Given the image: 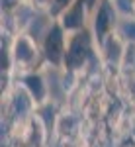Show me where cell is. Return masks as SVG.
I'll use <instances>...</instances> for the list:
<instances>
[{
    "mask_svg": "<svg viewBox=\"0 0 135 147\" xmlns=\"http://www.w3.org/2000/svg\"><path fill=\"white\" fill-rule=\"evenodd\" d=\"M98 2H100V0H86L88 8H94V6H98Z\"/></svg>",
    "mask_w": 135,
    "mask_h": 147,
    "instance_id": "10",
    "label": "cell"
},
{
    "mask_svg": "<svg viewBox=\"0 0 135 147\" xmlns=\"http://www.w3.org/2000/svg\"><path fill=\"white\" fill-rule=\"evenodd\" d=\"M24 88L28 90V94L32 96V100L35 104H43L47 100V94H49V86L45 84L43 75L39 73H32V75H26L22 79Z\"/></svg>",
    "mask_w": 135,
    "mask_h": 147,
    "instance_id": "6",
    "label": "cell"
},
{
    "mask_svg": "<svg viewBox=\"0 0 135 147\" xmlns=\"http://www.w3.org/2000/svg\"><path fill=\"white\" fill-rule=\"evenodd\" d=\"M90 53V35L86 30H82L79 34H73L69 37L67 45V55H65V67L69 71H79L86 63Z\"/></svg>",
    "mask_w": 135,
    "mask_h": 147,
    "instance_id": "4",
    "label": "cell"
},
{
    "mask_svg": "<svg viewBox=\"0 0 135 147\" xmlns=\"http://www.w3.org/2000/svg\"><path fill=\"white\" fill-rule=\"evenodd\" d=\"M133 12H135V0H133Z\"/></svg>",
    "mask_w": 135,
    "mask_h": 147,
    "instance_id": "11",
    "label": "cell"
},
{
    "mask_svg": "<svg viewBox=\"0 0 135 147\" xmlns=\"http://www.w3.org/2000/svg\"><path fill=\"white\" fill-rule=\"evenodd\" d=\"M67 34L61 28L59 22H51L43 35V55L45 59L53 65V67H61L65 65V55H67Z\"/></svg>",
    "mask_w": 135,
    "mask_h": 147,
    "instance_id": "1",
    "label": "cell"
},
{
    "mask_svg": "<svg viewBox=\"0 0 135 147\" xmlns=\"http://www.w3.org/2000/svg\"><path fill=\"white\" fill-rule=\"evenodd\" d=\"M73 2H75V0H53V2H51V8H49V16H51V18H59Z\"/></svg>",
    "mask_w": 135,
    "mask_h": 147,
    "instance_id": "9",
    "label": "cell"
},
{
    "mask_svg": "<svg viewBox=\"0 0 135 147\" xmlns=\"http://www.w3.org/2000/svg\"><path fill=\"white\" fill-rule=\"evenodd\" d=\"M125 45L124 39L120 37V34H110L104 41H102V53L104 59L112 65H122V59L125 53Z\"/></svg>",
    "mask_w": 135,
    "mask_h": 147,
    "instance_id": "7",
    "label": "cell"
},
{
    "mask_svg": "<svg viewBox=\"0 0 135 147\" xmlns=\"http://www.w3.org/2000/svg\"><path fill=\"white\" fill-rule=\"evenodd\" d=\"M118 34L122 39H125V43H135V18L124 16L118 24Z\"/></svg>",
    "mask_w": 135,
    "mask_h": 147,
    "instance_id": "8",
    "label": "cell"
},
{
    "mask_svg": "<svg viewBox=\"0 0 135 147\" xmlns=\"http://www.w3.org/2000/svg\"><path fill=\"white\" fill-rule=\"evenodd\" d=\"M12 65L20 71H30L34 69V65L39 59V49L37 43L34 41V37L28 34H18L14 37V43H12Z\"/></svg>",
    "mask_w": 135,
    "mask_h": 147,
    "instance_id": "2",
    "label": "cell"
},
{
    "mask_svg": "<svg viewBox=\"0 0 135 147\" xmlns=\"http://www.w3.org/2000/svg\"><path fill=\"white\" fill-rule=\"evenodd\" d=\"M88 10L90 8H88V4H86V0H75L67 10L57 18V22L61 24V28L65 30L67 35L79 34V32L84 30V26H86Z\"/></svg>",
    "mask_w": 135,
    "mask_h": 147,
    "instance_id": "5",
    "label": "cell"
},
{
    "mask_svg": "<svg viewBox=\"0 0 135 147\" xmlns=\"http://www.w3.org/2000/svg\"><path fill=\"white\" fill-rule=\"evenodd\" d=\"M118 28V8L112 4V0H100L98 8L94 12V20H92V30H94V39H98L102 43L114 30Z\"/></svg>",
    "mask_w": 135,
    "mask_h": 147,
    "instance_id": "3",
    "label": "cell"
}]
</instances>
